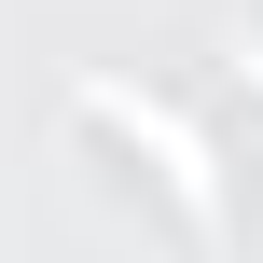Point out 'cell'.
Instances as JSON below:
<instances>
[{"mask_svg":"<svg viewBox=\"0 0 263 263\" xmlns=\"http://www.w3.org/2000/svg\"><path fill=\"white\" fill-rule=\"evenodd\" d=\"M69 97H83V111H97V125H125V139H139V153H153V180H166V194H180V222H194V236H208V250H222V236H236V222H222V153H208V139H194V111H166V97H153V83H125V69H83V83H69Z\"/></svg>","mask_w":263,"mask_h":263,"instance_id":"obj_1","label":"cell"}]
</instances>
